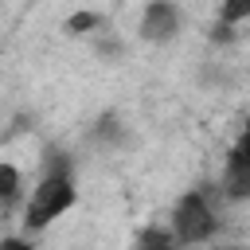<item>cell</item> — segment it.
<instances>
[{
	"label": "cell",
	"instance_id": "cell-1",
	"mask_svg": "<svg viewBox=\"0 0 250 250\" xmlns=\"http://www.w3.org/2000/svg\"><path fill=\"white\" fill-rule=\"evenodd\" d=\"M51 156H55V152H51ZM74 203H78V184H74L66 160L55 156L51 168L35 180V188H31V195H27V203H23V227H27V230H47V227H51L55 219H62Z\"/></svg>",
	"mask_w": 250,
	"mask_h": 250
},
{
	"label": "cell",
	"instance_id": "cell-2",
	"mask_svg": "<svg viewBox=\"0 0 250 250\" xmlns=\"http://www.w3.org/2000/svg\"><path fill=\"white\" fill-rule=\"evenodd\" d=\"M168 227H172L176 246H203L219 234V215H215V207L203 191H184L172 207Z\"/></svg>",
	"mask_w": 250,
	"mask_h": 250
},
{
	"label": "cell",
	"instance_id": "cell-3",
	"mask_svg": "<svg viewBox=\"0 0 250 250\" xmlns=\"http://www.w3.org/2000/svg\"><path fill=\"white\" fill-rule=\"evenodd\" d=\"M176 31H180V8H176V4L156 0V4H148V8L141 12V35H145L148 43H168Z\"/></svg>",
	"mask_w": 250,
	"mask_h": 250
},
{
	"label": "cell",
	"instance_id": "cell-4",
	"mask_svg": "<svg viewBox=\"0 0 250 250\" xmlns=\"http://www.w3.org/2000/svg\"><path fill=\"white\" fill-rule=\"evenodd\" d=\"M219 191H223V199H230V203L250 199V156L227 152V160H223V176H219Z\"/></svg>",
	"mask_w": 250,
	"mask_h": 250
},
{
	"label": "cell",
	"instance_id": "cell-5",
	"mask_svg": "<svg viewBox=\"0 0 250 250\" xmlns=\"http://www.w3.org/2000/svg\"><path fill=\"white\" fill-rule=\"evenodd\" d=\"M20 191H23V176H20V168H16L12 160H0V207L16 203Z\"/></svg>",
	"mask_w": 250,
	"mask_h": 250
},
{
	"label": "cell",
	"instance_id": "cell-6",
	"mask_svg": "<svg viewBox=\"0 0 250 250\" xmlns=\"http://www.w3.org/2000/svg\"><path fill=\"white\" fill-rule=\"evenodd\" d=\"M242 20H250V0H230V4L219 8V27H223V31H230V27L242 23Z\"/></svg>",
	"mask_w": 250,
	"mask_h": 250
},
{
	"label": "cell",
	"instance_id": "cell-7",
	"mask_svg": "<svg viewBox=\"0 0 250 250\" xmlns=\"http://www.w3.org/2000/svg\"><path fill=\"white\" fill-rule=\"evenodd\" d=\"M133 250H176V238H172V230H156V227H148V230L137 238Z\"/></svg>",
	"mask_w": 250,
	"mask_h": 250
},
{
	"label": "cell",
	"instance_id": "cell-8",
	"mask_svg": "<svg viewBox=\"0 0 250 250\" xmlns=\"http://www.w3.org/2000/svg\"><path fill=\"white\" fill-rule=\"evenodd\" d=\"M98 23H102V20H98L94 12H78V16H70V23H66V27H70V31H94Z\"/></svg>",
	"mask_w": 250,
	"mask_h": 250
},
{
	"label": "cell",
	"instance_id": "cell-9",
	"mask_svg": "<svg viewBox=\"0 0 250 250\" xmlns=\"http://www.w3.org/2000/svg\"><path fill=\"white\" fill-rule=\"evenodd\" d=\"M0 250H35L27 238H20V234H8V238H0Z\"/></svg>",
	"mask_w": 250,
	"mask_h": 250
},
{
	"label": "cell",
	"instance_id": "cell-10",
	"mask_svg": "<svg viewBox=\"0 0 250 250\" xmlns=\"http://www.w3.org/2000/svg\"><path fill=\"white\" fill-rule=\"evenodd\" d=\"M219 250H242V246H219Z\"/></svg>",
	"mask_w": 250,
	"mask_h": 250
}]
</instances>
